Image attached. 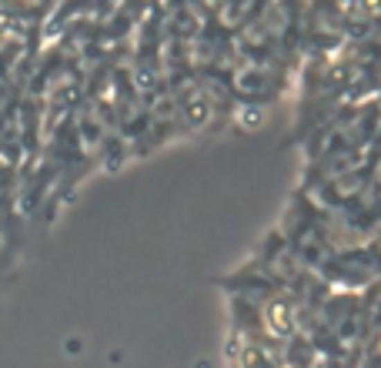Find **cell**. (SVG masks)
<instances>
[{"instance_id": "cell-1", "label": "cell", "mask_w": 381, "mask_h": 368, "mask_svg": "<svg viewBox=\"0 0 381 368\" xmlns=\"http://www.w3.org/2000/svg\"><path fill=\"white\" fill-rule=\"evenodd\" d=\"M265 318H267V328L274 331V335H291V328H294L291 308H287L285 301H271L265 311Z\"/></svg>"}]
</instances>
